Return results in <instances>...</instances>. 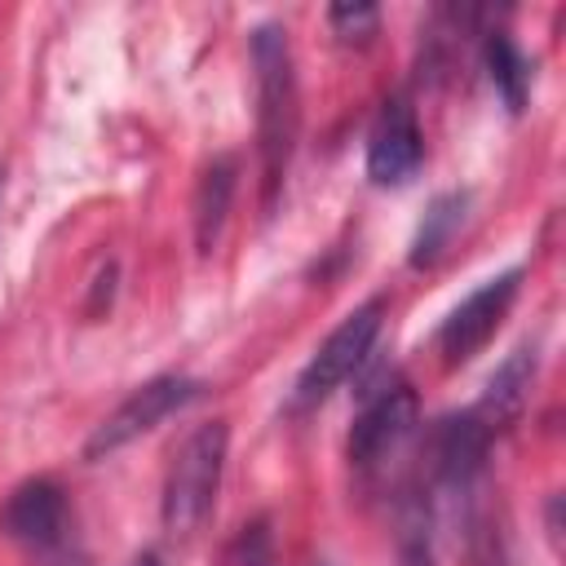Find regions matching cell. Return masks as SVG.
I'll return each mask as SVG.
<instances>
[{"label": "cell", "instance_id": "cell-1", "mask_svg": "<svg viewBox=\"0 0 566 566\" xmlns=\"http://www.w3.org/2000/svg\"><path fill=\"white\" fill-rule=\"evenodd\" d=\"M252 66H256V146H261V172H265V208L283 190L296 124H301V97H296V66L287 31L265 22L252 31Z\"/></svg>", "mask_w": 566, "mask_h": 566}, {"label": "cell", "instance_id": "cell-2", "mask_svg": "<svg viewBox=\"0 0 566 566\" xmlns=\"http://www.w3.org/2000/svg\"><path fill=\"white\" fill-rule=\"evenodd\" d=\"M226 447H230L226 420H208V424L190 429L186 442L172 451L168 473H164V495H159V517H164L168 535L186 539L208 522L217 491H221Z\"/></svg>", "mask_w": 566, "mask_h": 566}, {"label": "cell", "instance_id": "cell-3", "mask_svg": "<svg viewBox=\"0 0 566 566\" xmlns=\"http://www.w3.org/2000/svg\"><path fill=\"white\" fill-rule=\"evenodd\" d=\"M380 323H385V301L371 296L367 305H358L354 314H345V323L310 354L305 371L296 376V389H292V411H310L318 402H327L358 367L363 358L371 354L376 336H380Z\"/></svg>", "mask_w": 566, "mask_h": 566}, {"label": "cell", "instance_id": "cell-4", "mask_svg": "<svg viewBox=\"0 0 566 566\" xmlns=\"http://www.w3.org/2000/svg\"><path fill=\"white\" fill-rule=\"evenodd\" d=\"M195 398H199V380H190V376H155V380L137 385V389L93 429V438L84 442V460L115 455L119 447L137 442L142 433H150L155 424H164L172 411L190 407Z\"/></svg>", "mask_w": 566, "mask_h": 566}, {"label": "cell", "instance_id": "cell-5", "mask_svg": "<svg viewBox=\"0 0 566 566\" xmlns=\"http://www.w3.org/2000/svg\"><path fill=\"white\" fill-rule=\"evenodd\" d=\"M517 287H522V265H513V270H504V274L478 283V287L442 318L433 345H438V354H442L447 367H464L473 354L486 349V340H491L495 327L504 323V314H509Z\"/></svg>", "mask_w": 566, "mask_h": 566}, {"label": "cell", "instance_id": "cell-6", "mask_svg": "<svg viewBox=\"0 0 566 566\" xmlns=\"http://www.w3.org/2000/svg\"><path fill=\"white\" fill-rule=\"evenodd\" d=\"M416 429V394L411 385L394 380V385H380L363 411L354 416V429H349V464L358 473H380L398 451L402 442L411 438Z\"/></svg>", "mask_w": 566, "mask_h": 566}, {"label": "cell", "instance_id": "cell-7", "mask_svg": "<svg viewBox=\"0 0 566 566\" xmlns=\"http://www.w3.org/2000/svg\"><path fill=\"white\" fill-rule=\"evenodd\" d=\"M424 137L407 97H389L367 133V177L376 186H407L420 172Z\"/></svg>", "mask_w": 566, "mask_h": 566}, {"label": "cell", "instance_id": "cell-8", "mask_svg": "<svg viewBox=\"0 0 566 566\" xmlns=\"http://www.w3.org/2000/svg\"><path fill=\"white\" fill-rule=\"evenodd\" d=\"M0 531L18 544H27L31 553H57L66 544L71 517H66V495L53 478H31L22 482L4 509H0Z\"/></svg>", "mask_w": 566, "mask_h": 566}, {"label": "cell", "instance_id": "cell-9", "mask_svg": "<svg viewBox=\"0 0 566 566\" xmlns=\"http://www.w3.org/2000/svg\"><path fill=\"white\" fill-rule=\"evenodd\" d=\"M491 438H495V433H491L473 411H464V416H447V420L433 429V442H429L438 486L451 491V495H469L473 482L482 478Z\"/></svg>", "mask_w": 566, "mask_h": 566}, {"label": "cell", "instance_id": "cell-10", "mask_svg": "<svg viewBox=\"0 0 566 566\" xmlns=\"http://www.w3.org/2000/svg\"><path fill=\"white\" fill-rule=\"evenodd\" d=\"M531 380H535V345H517V349L495 367V376L486 380V394H482V402L473 407V416H478L491 433L509 429V424L522 416L526 398H531Z\"/></svg>", "mask_w": 566, "mask_h": 566}, {"label": "cell", "instance_id": "cell-11", "mask_svg": "<svg viewBox=\"0 0 566 566\" xmlns=\"http://www.w3.org/2000/svg\"><path fill=\"white\" fill-rule=\"evenodd\" d=\"M230 195H234V159H217L203 172L199 195H195V239H199V252H212V243H217V234L226 226Z\"/></svg>", "mask_w": 566, "mask_h": 566}, {"label": "cell", "instance_id": "cell-12", "mask_svg": "<svg viewBox=\"0 0 566 566\" xmlns=\"http://www.w3.org/2000/svg\"><path fill=\"white\" fill-rule=\"evenodd\" d=\"M482 57H486V71H491L495 93H500V97H504V106L517 115V111L526 106V84H531V71H526L522 49L509 40V31H486Z\"/></svg>", "mask_w": 566, "mask_h": 566}, {"label": "cell", "instance_id": "cell-13", "mask_svg": "<svg viewBox=\"0 0 566 566\" xmlns=\"http://www.w3.org/2000/svg\"><path fill=\"white\" fill-rule=\"evenodd\" d=\"M464 203H469V195H460V190L438 195V199L429 203V212H424V221H420V230H416V239H411V265H429V261L451 243V234H455L460 221H464Z\"/></svg>", "mask_w": 566, "mask_h": 566}, {"label": "cell", "instance_id": "cell-14", "mask_svg": "<svg viewBox=\"0 0 566 566\" xmlns=\"http://www.w3.org/2000/svg\"><path fill=\"white\" fill-rule=\"evenodd\" d=\"M327 22H332V31L345 40V44H363V40H371L376 35V27H380V9L376 4H332L327 9Z\"/></svg>", "mask_w": 566, "mask_h": 566}, {"label": "cell", "instance_id": "cell-15", "mask_svg": "<svg viewBox=\"0 0 566 566\" xmlns=\"http://www.w3.org/2000/svg\"><path fill=\"white\" fill-rule=\"evenodd\" d=\"M398 566H438V562H433V548H429V535H424L420 522H407V526H402Z\"/></svg>", "mask_w": 566, "mask_h": 566}, {"label": "cell", "instance_id": "cell-16", "mask_svg": "<svg viewBox=\"0 0 566 566\" xmlns=\"http://www.w3.org/2000/svg\"><path fill=\"white\" fill-rule=\"evenodd\" d=\"M133 566H159V557H155V553H142V557H137Z\"/></svg>", "mask_w": 566, "mask_h": 566}]
</instances>
